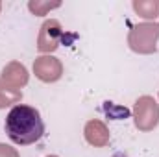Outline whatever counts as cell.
<instances>
[{
  "label": "cell",
  "instance_id": "1",
  "mask_svg": "<svg viewBox=\"0 0 159 157\" xmlns=\"http://www.w3.org/2000/svg\"><path fill=\"white\" fill-rule=\"evenodd\" d=\"M6 133L11 142L19 146H28L37 142L44 133V122L41 118V113L24 104H17L6 117Z\"/></svg>",
  "mask_w": 159,
  "mask_h": 157
},
{
  "label": "cell",
  "instance_id": "2",
  "mask_svg": "<svg viewBox=\"0 0 159 157\" xmlns=\"http://www.w3.org/2000/svg\"><path fill=\"white\" fill-rule=\"evenodd\" d=\"M159 22H141L135 24L128 34V46L137 54H154L157 50Z\"/></svg>",
  "mask_w": 159,
  "mask_h": 157
},
{
  "label": "cell",
  "instance_id": "3",
  "mask_svg": "<svg viewBox=\"0 0 159 157\" xmlns=\"http://www.w3.org/2000/svg\"><path fill=\"white\" fill-rule=\"evenodd\" d=\"M133 120L139 131H152L159 124V104L152 96H141L133 105Z\"/></svg>",
  "mask_w": 159,
  "mask_h": 157
},
{
  "label": "cell",
  "instance_id": "4",
  "mask_svg": "<svg viewBox=\"0 0 159 157\" xmlns=\"http://www.w3.org/2000/svg\"><path fill=\"white\" fill-rule=\"evenodd\" d=\"M63 39V26L59 20L56 19H48L43 22L39 32V37H37V50L43 54H50L54 52L59 43Z\"/></svg>",
  "mask_w": 159,
  "mask_h": 157
},
{
  "label": "cell",
  "instance_id": "5",
  "mask_svg": "<svg viewBox=\"0 0 159 157\" xmlns=\"http://www.w3.org/2000/svg\"><path fill=\"white\" fill-rule=\"evenodd\" d=\"M34 74L44 83H54L63 76V65L54 56H41L34 61Z\"/></svg>",
  "mask_w": 159,
  "mask_h": 157
},
{
  "label": "cell",
  "instance_id": "6",
  "mask_svg": "<svg viewBox=\"0 0 159 157\" xmlns=\"http://www.w3.org/2000/svg\"><path fill=\"white\" fill-rule=\"evenodd\" d=\"M83 135H85V141L91 144V146H96V148H102V146H107L109 144V129L107 126L98 120V118H93L85 124L83 128Z\"/></svg>",
  "mask_w": 159,
  "mask_h": 157
},
{
  "label": "cell",
  "instance_id": "7",
  "mask_svg": "<svg viewBox=\"0 0 159 157\" xmlns=\"http://www.w3.org/2000/svg\"><path fill=\"white\" fill-rule=\"evenodd\" d=\"M28 79H30V74H28L26 67L22 63H19V61L7 63L4 67V70H2V81L7 87H11V89H19L20 91V87H24L28 83Z\"/></svg>",
  "mask_w": 159,
  "mask_h": 157
},
{
  "label": "cell",
  "instance_id": "8",
  "mask_svg": "<svg viewBox=\"0 0 159 157\" xmlns=\"http://www.w3.org/2000/svg\"><path fill=\"white\" fill-rule=\"evenodd\" d=\"M133 9L143 19H157L159 0H133Z\"/></svg>",
  "mask_w": 159,
  "mask_h": 157
},
{
  "label": "cell",
  "instance_id": "9",
  "mask_svg": "<svg viewBox=\"0 0 159 157\" xmlns=\"http://www.w3.org/2000/svg\"><path fill=\"white\" fill-rule=\"evenodd\" d=\"M22 100V92L19 89H11L7 87L2 79H0V109H6L9 105H17Z\"/></svg>",
  "mask_w": 159,
  "mask_h": 157
},
{
  "label": "cell",
  "instance_id": "10",
  "mask_svg": "<svg viewBox=\"0 0 159 157\" xmlns=\"http://www.w3.org/2000/svg\"><path fill=\"white\" fill-rule=\"evenodd\" d=\"M59 6H61V2H43V0H30L28 2V9L34 15H46L50 9H56Z\"/></svg>",
  "mask_w": 159,
  "mask_h": 157
},
{
  "label": "cell",
  "instance_id": "11",
  "mask_svg": "<svg viewBox=\"0 0 159 157\" xmlns=\"http://www.w3.org/2000/svg\"><path fill=\"white\" fill-rule=\"evenodd\" d=\"M0 157H20V155H19V152H17L15 148H11L9 144L0 142Z\"/></svg>",
  "mask_w": 159,
  "mask_h": 157
},
{
  "label": "cell",
  "instance_id": "12",
  "mask_svg": "<svg viewBox=\"0 0 159 157\" xmlns=\"http://www.w3.org/2000/svg\"><path fill=\"white\" fill-rule=\"evenodd\" d=\"M46 157H57V155H46Z\"/></svg>",
  "mask_w": 159,
  "mask_h": 157
},
{
  "label": "cell",
  "instance_id": "13",
  "mask_svg": "<svg viewBox=\"0 0 159 157\" xmlns=\"http://www.w3.org/2000/svg\"><path fill=\"white\" fill-rule=\"evenodd\" d=\"M0 9H2V4H0Z\"/></svg>",
  "mask_w": 159,
  "mask_h": 157
}]
</instances>
